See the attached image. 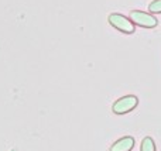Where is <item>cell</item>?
Wrapping results in <instances>:
<instances>
[{"label": "cell", "mask_w": 161, "mask_h": 151, "mask_svg": "<svg viewBox=\"0 0 161 151\" xmlns=\"http://www.w3.org/2000/svg\"><path fill=\"white\" fill-rule=\"evenodd\" d=\"M109 23L113 25L116 30L122 31V33H126V34H133L134 31V24L130 19L125 17L123 14H119V13H113L109 16Z\"/></svg>", "instance_id": "obj_1"}, {"label": "cell", "mask_w": 161, "mask_h": 151, "mask_svg": "<svg viewBox=\"0 0 161 151\" xmlns=\"http://www.w3.org/2000/svg\"><path fill=\"white\" fill-rule=\"evenodd\" d=\"M139 103V99L133 95H127V96H123L120 98L119 100H116L113 103V112L116 115H125V113H129L130 110H133L134 107L137 106Z\"/></svg>", "instance_id": "obj_2"}, {"label": "cell", "mask_w": 161, "mask_h": 151, "mask_svg": "<svg viewBox=\"0 0 161 151\" xmlns=\"http://www.w3.org/2000/svg\"><path fill=\"white\" fill-rule=\"evenodd\" d=\"M130 20L133 21V24L140 25V27H146V28H153L157 25V19L154 16L148 13H144V11L140 10H133L130 13Z\"/></svg>", "instance_id": "obj_3"}, {"label": "cell", "mask_w": 161, "mask_h": 151, "mask_svg": "<svg viewBox=\"0 0 161 151\" xmlns=\"http://www.w3.org/2000/svg\"><path fill=\"white\" fill-rule=\"evenodd\" d=\"M134 147V138L133 137H123L117 140L113 146L110 147V151H130Z\"/></svg>", "instance_id": "obj_4"}, {"label": "cell", "mask_w": 161, "mask_h": 151, "mask_svg": "<svg viewBox=\"0 0 161 151\" xmlns=\"http://www.w3.org/2000/svg\"><path fill=\"white\" fill-rule=\"evenodd\" d=\"M140 151H156V144H154V140H153V138H151V137L143 138L142 147H140Z\"/></svg>", "instance_id": "obj_5"}, {"label": "cell", "mask_w": 161, "mask_h": 151, "mask_svg": "<svg viewBox=\"0 0 161 151\" xmlns=\"http://www.w3.org/2000/svg\"><path fill=\"white\" fill-rule=\"evenodd\" d=\"M148 10L151 13H161V0H154V2L150 3L148 6Z\"/></svg>", "instance_id": "obj_6"}]
</instances>
